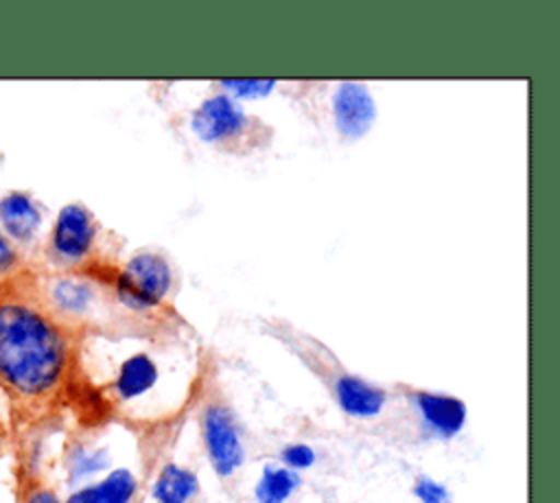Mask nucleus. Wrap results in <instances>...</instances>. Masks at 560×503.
Instances as JSON below:
<instances>
[{
	"instance_id": "obj_1",
	"label": "nucleus",
	"mask_w": 560,
	"mask_h": 503,
	"mask_svg": "<svg viewBox=\"0 0 560 503\" xmlns=\"http://www.w3.org/2000/svg\"><path fill=\"white\" fill-rule=\"evenodd\" d=\"M68 337L39 300L0 284V389L15 416H35L61 389L68 372Z\"/></svg>"
},
{
	"instance_id": "obj_2",
	"label": "nucleus",
	"mask_w": 560,
	"mask_h": 503,
	"mask_svg": "<svg viewBox=\"0 0 560 503\" xmlns=\"http://www.w3.org/2000/svg\"><path fill=\"white\" fill-rule=\"evenodd\" d=\"M171 289V269L158 254H136L116 280V293L129 308L142 311L155 306Z\"/></svg>"
},
{
	"instance_id": "obj_3",
	"label": "nucleus",
	"mask_w": 560,
	"mask_h": 503,
	"mask_svg": "<svg viewBox=\"0 0 560 503\" xmlns=\"http://www.w3.org/2000/svg\"><path fill=\"white\" fill-rule=\"evenodd\" d=\"M203 442L214 470L221 477L232 475L243 461V444L230 411L221 405H210L201 418Z\"/></svg>"
},
{
	"instance_id": "obj_4",
	"label": "nucleus",
	"mask_w": 560,
	"mask_h": 503,
	"mask_svg": "<svg viewBox=\"0 0 560 503\" xmlns=\"http://www.w3.org/2000/svg\"><path fill=\"white\" fill-rule=\"evenodd\" d=\"M96 236V223L88 208L81 203H68L59 210L50 234V249L66 262H77L92 249Z\"/></svg>"
},
{
	"instance_id": "obj_5",
	"label": "nucleus",
	"mask_w": 560,
	"mask_h": 503,
	"mask_svg": "<svg viewBox=\"0 0 560 503\" xmlns=\"http://www.w3.org/2000/svg\"><path fill=\"white\" fill-rule=\"evenodd\" d=\"M247 125V116L225 94L212 96L201 103L192 116V131L203 142H225L238 136Z\"/></svg>"
},
{
	"instance_id": "obj_6",
	"label": "nucleus",
	"mask_w": 560,
	"mask_h": 503,
	"mask_svg": "<svg viewBox=\"0 0 560 503\" xmlns=\"http://www.w3.org/2000/svg\"><path fill=\"white\" fill-rule=\"evenodd\" d=\"M332 112L339 133L350 140L361 138L376 116L374 101L361 83H341L332 98Z\"/></svg>"
},
{
	"instance_id": "obj_7",
	"label": "nucleus",
	"mask_w": 560,
	"mask_h": 503,
	"mask_svg": "<svg viewBox=\"0 0 560 503\" xmlns=\"http://www.w3.org/2000/svg\"><path fill=\"white\" fill-rule=\"evenodd\" d=\"M0 225L7 238L28 243L42 225V212L28 192L11 190L0 197Z\"/></svg>"
},
{
	"instance_id": "obj_8",
	"label": "nucleus",
	"mask_w": 560,
	"mask_h": 503,
	"mask_svg": "<svg viewBox=\"0 0 560 503\" xmlns=\"http://www.w3.org/2000/svg\"><path fill=\"white\" fill-rule=\"evenodd\" d=\"M416 405H418L420 413L424 416L427 424L446 437L455 435L466 420L464 402L453 396L420 391V394H416Z\"/></svg>"
},
{
	"instance_id": "obj_9",
	"label": "nucleus",
	"mask_w": 560,
	"mask_h": 503,
	"mask_svg": "<svg viewBox=\"0 0 560 503\" xmlns=\"http://www.w3.org/2000/svg\"><path fill=\"white\" fill-rule=\"evenodd\" d=\"M335 391H337V400H339L341 409L357 418L376 416L385 402V394L378 387H374L357 376H350V374H346L337 381Z\"/></svg>"
},
{
	"instance_id": "obj_10",
	"label": "nucleus",
	"mask_w": 560,
	"mask_h": 503,
	"mask_svg": "<svg viewBox=\"0 0 560 503\" xmlns=\"http://www.w3.org/2000/svg\"><path fill=\"white\" fill-rule=\"evenodd\" d=\"M136 490V479L129 470L118 468L112 475H107L103 481L88 486L72 496H68L66 503H129Z\"/></svg>"
},
{
	"instance_id": "obj_11",
	"label": "nucleus",
	"mask_w": 560,
	"mask_h": 503,
	"mask_svg": "<svg viewBox=\"0 0 560 503\" xmlns=\"http://www.w3.org/2000/svg\"><path fill=\"white\" fill-rule=\"evenodd\" d=\"M158 381V367L155 363L147 356V354H133L129 356L118 372V378L114 383L116 391L120 398L129 400L136 398L140 394H144L147 389L153 387V383Z\"/></svg>"
},
{
	"instance_id": "obj_12",
	"label": "nucleus",
	"mask_w": 560,
	"mask_h": 503,
	"mask_svg": "<svg viewBox=\"0 0 560 503\" xmlns=\"http://www.w3.org/2000/svg\"><path fill=\"white\" fill-rule=\"evenodd\" d=\"M48 302L63 315H83L92 302V289L83 280L57 278L48 286Z\"/></svg>"
},
{
	"instance_id": "obj_13",
	"label": "nucleus",
	"mask_w": 560,
	"mask_h": 503,
	"mask_svg": "<svg viewBox=\"0 0 560 503\" xmlns=\"http://www.w3.org/2000/svg\"><path fill=\"white\" fill-rule=\"evenodd\" d=\"M195 492H197V477L190 470L179 468L175 464H168L160 472V479L153 490L160 503H188Z\"/></svg>"
},
{
	"instance_id": "obj_14",
	"label": "nucleus",
	"mask_w": 560,
	"mask_h": 503,
	"mask_svg": "<svg viewBox=\"0 0 560 503\" xmlns=\"http://www.w3.org/2000/svg\"><path fill=\"white\" fill-rule=\"evenodd\" d=\"M298 486V475L287 468H265L258 486L256 499L258 503H284L289 494Z\"/></svg>"
},
{
	"instance_id": "obj_15",
	"label": "nucleus",
	"mask_w": 560,
	"mask_h": 503,
	"mask_svg": "<svg viewBox=\"0 0 560 503\" xmlns=\"http://www.w3.org/2000/svg\"><path fill=\"white\" fill-rule=\"evenodd\" d=\"M15 503H61L57 492L28 475L26 470L18 475V486H15Z\"/></svg>"
},
{
	"instance_id": "obj_16",
	"label": "nucleus",
	"mask_w": 560,
	"mask_h": 503,
	"mask_svg": "<svg viewBox=\"0 0 560 503\" xmlns=\"http://www.w3.org/2000/svg\"><path fill=\"white\" fill-rule=\"evenodd\" d=\"M221 85L236 96L252 98V96L269 94L273 90L276 81L273 79H223Z\"/></svg>"
},
{
	"instance_id": "obj_17",
	"label": "nucleus",
	"mask_w": 560,
	"mask_h": 503,
	"mask_svg": "<svg viewBox=\"0 0 560 503\" xmlns=\"http://www.w3.org/2000/svg\"><path fill=\"white\" fill-rule=\"evenodd\" d=\"M413 492H416V496H418L422 503H448V492H446V488L440 486V483H435V481H431V479H427V477L418 479Z\"/></svg>"
},
{
	"instance_id": "obj_18",
	"label": "nucleus",
	"mask_w": 560,
	"mask_h": 503,
	"mask_svg": "<svg viewBox=\"0 0 560 503\" xmlns=\"http://www.w3.org/2000/svg\"><path fill=\"white\" fill-rule=\"evenodd\" d=\"M18 265H20V254L0 230V280L11 276L18 269Z\"/></svg>"
},
{
	"instance_id": "obj_19",
	"label": "nucleus",
	"mask_w": 560,
	"mask_h": 503,
	"mask_svg": "<svg viewBox=\"0 0 560 503\" xmlns=\"http://www.w3.org/2000/svg\"><path fill=\"white\" fill-rule=\"evenodd\" d=\"M282 459L291 468H308L315 461V453L306 444H291V446L284 448Z\"/></svg>"
},
{
	"instance_id": "obj_20",
	"label": "nucleus",
	"mask_w": 560,
	"mask_h": 503,
	"mask_svg": "<svg viewBox=\"0 0 560 503\" xmlns=\"http://www.w3.org/2000/svg\"><path fill=\"white\" fill-rule=\"evenodd\" d=\"M7 444H9V431H7L4 422L0 420V457L7 453Z\"/></svg>"
}]
</instances>
